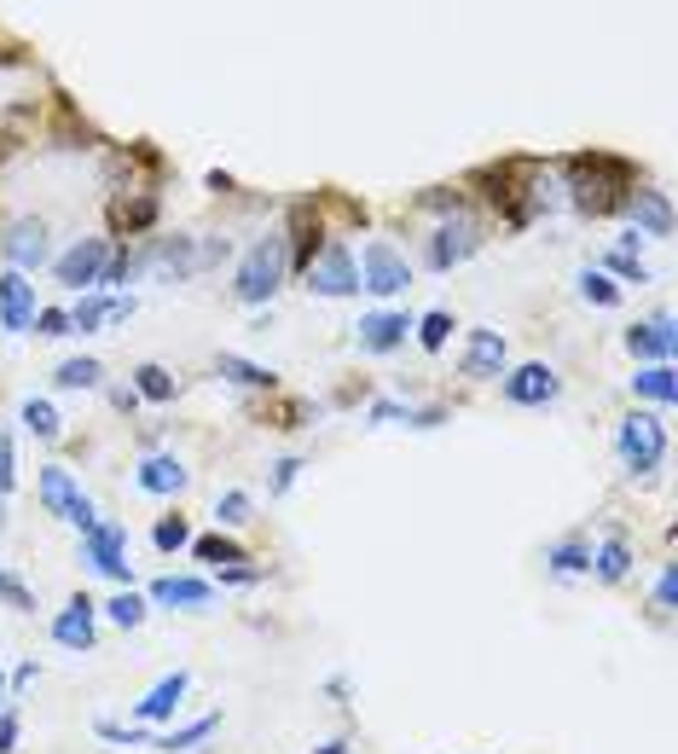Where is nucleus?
I'll list each match as a JSON object with an SVG mask.
<instances>
[{"label": "nucleus", "mask_w": 678, "mask_h": 754, "mask_svg": "<svg viewBox=\"0 0 678 754\" xmlns=\"http://www.w3.org/2000/svg\"><path fill=\"white\" fill-rule=\"evenodd\" d=\"M284 273H291V238L284 233H267V238H256L250 250H244V261H238V302H250V308H261V302H273L279 296V284H284Z\"/></svg>", "instance_id": "obj_1"}, {"label": "nucleus", "mask_w": 678, "mask_h": 754, "mask_svg": "<svg viewBox=\"0 0 678 754\" xmlns=\"http://www.w3.org/2000/svg\"><path fill=\"white\" fill-rule=\"evenodd\" d=\"M614 453H621L626 476H655L667 459V424L649 418V413H632L621 418V430H614Z\"/></svg>", "instance_id": "obj_2"}, {"label": "nucleus", "mask_w": 678, "mask_h": 754, "mask_svg": "<svg viewBox=\"0 0 678 754\" xmlns=\"http://www.w3.org/2000/svg\"><path fill=\"white\" fill-rule=\"evenodd\" d=\"M568 175H574V198H580V210L603 215V210H614V192H621L626 180H632V162L591 151V157H574Z\"/></svg>", "instance_id": "obj_3"}, {"label": "nucleus", "mask_w": 678, "mask_h": 754, "mask_svg": "<svg viewBox=\"0 0 678 754\" xmlns=\"http://www.w3.org/2000/svg\"><path fill=\"white\" fill-rule=\"evenodd\" d=\"M35 494H41V505H47V517H58V522H70V528H88L99 522V511H93V499L81 494V482L65 471V464H41V476H35Z\"/></svg>", "instance_id": "obj_4"}, {"label": "nucleus", "mask_w": 678, "mask_h": 754, "mask_svg": "<svg viewBox=\"0 0 678 754\" xmlns=\"http://www.w3.org/2000/svg\"><path fill=\"white\" fill-rule=\"evenodd\" d=\"M81 563H88V569H99V575H105V581H116V586H134V563H128V528L99 517V522L88 528V534H81Z\"/></svg>", "instance_id": "obj_5"}, {"label": "nucleus", "mask_w": 678, "mask_h": 754, "mask_svg": "<svg viewBox=\"0 0 678 754\" xmlns=\"http://www.w3.org/2000/svg\"><path fill=\"white\" fill-rule=\"evenodd\" d=\"M354 268H360V291H372V296H400L406 284H413V268H406V256H400L388 238L365 244Z\"/></svg>", "instance_id": "obj_6"}, {"label": "nucleus", "mask_w": 678, "mask_h": 754, "mask_svg": "<svg viewBox=\"0 0 678 754\" xmlns=\"http://www.w3.org/2000/svg\"><path fill=\"white\" fill-rule=\"evenodd\" d=\"M307 291L314 296H354L360 291V268H354V256H348V244L342 238H325V250L307 261Z\"/></svg>", "instance_id": "obj_7"}, {"label": "nucleus", "mask_w": 678, "mask_h": 754, "mask_svg": "<svg viewBox=\"0 0 678 754\" xmlns=\"http://www.w3.org/2000/svg\"><path fill=\"white\" fill-rule=\"evenodd\" d=\"M105 261H111V238H76L70 250L53 261V273H58V284H70V291H99Z\"/></svg>", "instance_id": "obj_8"}, {"label": "nucleus", "mask_w": 678, "mask_h": 754, "mask_svg": "<svg viewBox=\"0 0 678 754\" xmlns=\"http://www.w3.org/2000/svg\"><path fill=\"white\" fill-rule=\"evenodd\" d=\"M499 390H505L510 406H545V401H557L563 378L551 372L545 360H528V365H510V372L499 378Z\"/></svg>", "instance_id": "obj_9"}, {"label": "nucleus", "mask_w": 678, "mask_h": 754, "mask_svg": "<svg viewBox=\"0 0 678 754\" xmlns=\"http://www.w3.org/2000/svg\"><path fill=\"white\" fill-rule=\"evenodd\" d=\"M93 621H99V604H93L88 593H76V598L53 616V644H58V650H76V656H88L93 639H99Z\"/></svg>", "instance_id": "obj_10"}, {"label": "nucleus", "mask_w": 678, "mask_h": 754, "mask_svg": "<svg viewBox=\"0 0 678 754\" xmlns=\"http://www.w3.org/2000/svg\"><path fill=\"white\" fill-rule=\"evenodd\" d=\"M187 690H192V674L187 667H174V674H162L146 697L134 702V725H169L180 714V702H187Z\"/></svg>", "instance_id": "obj_11"}, {"label": "nucleus", "mask_w": 678, "mask_h": 754, "mask_svg": "<svg viewBox=\"0 0 678 754\" xmlns=\"http://www.w3.org/2000/svg\"><path fill=\"white\" fill-rule=\"evenodd\" d=\"M128 319H134V296H111V291H88L70 308L76 337H93V331H105V325H128Z\"/></svg>", "instance_id": "obj_12"}, {"label": "nucleus", "mask_w": 678, "mask_h": 754, "mask_svg": "<svg viewBox=\"0 0 678 754\" xmlns=\"http://www.w3.org/2000/svg\"><path fill=\"white\" fill-rule=\"evenodd\" d=\"M505 360H510V349H505V331H493V325H476V331L464 337V378H505Z\"/></svg>", "instance_id": "obj_13"}, {"label": "nucleus", "mask_w": 678, "mask_h": 754, "mask_svg": "<svg viewBox=\"0 0 678 754\" xmlns=\"http://www.w3.org/2000/svg\"><path fill=\"white\" fill-rule=\"evenodd\" d=\"M476 250H482V233L470 227V221H452V227H441L436 238H429L423 261H429V268H436V273H452V268H459V261H470Z\"/></svg>", "instance_id": "obj_14"}, {"label": "nucleus", "mask_w": 678, "mask_h": 754, "mask_svg": "<svg viewBox=\"0 0 678 754\" xmlns=\"http://www.w3.org/2000/svg\"><path fill=\"white\" fill-rule=\"evenodd\" d=\"M0 250H7V261L18 273H35V268H47V227L41 221H12L7 238H0Z\"/></svg>", "instance_id": "obj_15"}, {"label": "nucleus", "mask_w": 678, "mask_h": 754, "mask_svg": "<svg viewBox=\"0 0 678 754\" xmlns=\"http://www.w3.org/2000/svg\"><path fill=\"white\" fill-rule=\"evenodd\" d=\"M151 604L157 609H210L215 604V581H203V575H162V581H151Z\"/></svg>", "instance_id": "obj_16"}, {"label": "nucleus", "mask_w": 678, "mask_h": 754, "mask_svg": "<svg viewBox=\"0 0 678 754\" xmlns=\"http://www.w3.org/2000/svg\"><path fill=\"white\" fill-rule=\"evenodd\" d=\"M0 325H7V331H30L35 325V284L18 268L0 273Z\"/></svg>", "instance_id": "obj_17"}, {"label": "nucleus", "mask_w": 678, "mask_h": 754, "mask_svg": "<svg viewBox=\"0 0 678 754\" xmlns=\"http://www.w3.org/2000/svg\"><path fill=\"white\" fill-rule=\"evenodd\" d=\"M626 349L639 355V360L673 365V355H678V331H673V314H655V319H644V325H632V331H626Z\"/></svg>", "instance_id": "obj_18"}, {"label": "nucleus", "mask_w": 678, "mask_h": 754, "mask_svg": "<svg viewBox=\"0 0 678 754\" xmlns=\"http://www.w3.org/2000/svg\"><path fill=\"white\" fill-rule=\"evenodd\" d=\"M406 331H413V314H365L354 325V337H360L365 355H395L400 342H406Z\"/></svg>", "instance_id": "obj_19"}, {"label": "nucleus", "mask_w": 678, "mask_h": 754, "mask_svg": "<svg viewBox=\"0 0 678 754\" xmlns=\"http://www.w3.org/2000/svg\"><path fill=\"white\" fill-rule=\"evenodd\" d=\"M626 215H632V233L639 238H667L673 233V203L667 192H639L626 203Z\"/></svg>", "instance_id": "obj_20"}, {"label": "nucleus", "mask_w": 678, "mask_h": 754, "mask_svg": "<svg viewBox=\"0 0 678 754\" xmlns=\"http://www.w3.org/2000/svg\"><path fill=\"white\" fill-rule=\"evenodd\" d=\"M139 487H146V494H180V487H187L192 476H187V464L180 459H169V453H151L146 464H139V476H134Z\"/></svg>", "instance_id": "obj_21"}, {"label": "nucleus", "mask_w": 678, "mask_h": 754, "mask_svg": "<svg viewBox=\"0 0 678 754\" xmlns=\"http://www.w3.org/2000/svg\"><path fill=\"white\" fill-rule=\"evenodd\" d=\"M215 731H221V714H197V720L169 725L162 738H151V749H162V754H187V749H197V743H210Z\"/></svg>", "instance_id": "obj_22"}, {"label": "nucleus", "mask_w": 678, "mask_h": 754, "mask_svg": "<svg viewBox=\"0 0 678 754\" xmlns=\"http://www.w3.org/2000/svg\"><path fill=\"white\" fill-rule=\"evenodd\" d=\"M591 575H598L603 586H621V581L632 575V545H626V534H609L598 552H591Z\"/></svg>", "instance_id": "obj_23"}, {"label": "nucleus", "mask_w": 678, "mask_h": 754, "mask_svg": "<svg viewBox=\"0 0 678 754\" xmlns=\"http://www.w3.org/2000/svg\"><path fill=\"white\" fill-rule=\"evenodd\" d=\"M291 227H296V250H291V261H296V268L307 273V261H314V256L325 250V227H319V215L307 210V203H296Z\"/></svg>", "instance_id": "obj_24"}, {"label": "nucleus", "mask_w": 678, "mask_h": 754, "mask_svg": "<svg viewBox=\"0 0 678 754\" xmlns=\"http://www.w3.org/2000/svg\"><path fill=\"white\" fill-rule=\"evenodd\" d=\"M545 563H551V575L557 581H568V575H591V545L580 540V534H568V540H557L545 552Z\"/></svg>", "instance_id": "obj_25"}, {"label": "nucleus", "mask_w": 678, "mask_h": 754, "mask_svg": "<svg viewBox=\"0 0 678 754\" xmlns=\"http://www.w3.org/2000/svg\"><path fill=\"white\" fill-rule=\"evenodd\" d=\"M215 372H221V378H233L238 390H273V383H279L273 365H256V360H244V355H221V360H215Z\"/></svg>", "instance_id": "obj_26"}, {"label": "nucleus", "mask_w": 678, "mask_h": 754, "mask_svg": "<svg viewBox=\"0 0 678 754\" xmlns=\"http://www.w3.org/2000/svg\"><path fill=\"white\" fill-rule=\"evenodd\" d=\"M632 395L673 406V401H678V372H673V365H644V372L632 378Z\"/></svg>", "instance_id": "obj_27"}, {"label": "nucleus", "mask_w": 678, "mask_h": 754, "mask_svg": "<svg viewBox=\"0 0 678 754\" xmlns=\"http://www.w3.org/2000/svg\"><path fill=\"white\" fill-rule=\"evenodd\" d=\"M53 383L58 390H99V383H105V365H99L93 355H76V360H65L53 372Z\"/></svg>", "instance_id": "obj_28"}, {"label": "nucleus", "mask_w": 678, "mask_h": 754, "mask_svg": "<svg viewBox=\"0 0 678 754\" xmlns=\"http://www.w3.org/2000/svg\"><path fill=\"white\" fill-rule=\"evenodd\" d=\"M134 395L139 401H174V372H169V365H157V360H146V365H139V372H134Z\"/></svg>", "instance_id": "obj_29"}, {"label": "nucleus", "mask_w": 678, "mask_h": 754, "mask_svg": "<svg viewBox=\"0 0 678 754\" xmlns=\"http://www.w3.org/2000/svg\"><path fill=\"white\" fill-rule=\"evenodd\" d=\"M192 558H197V563H210V569L250 563V558H244V545H238V540H226V534H203V540H192Z\"/></svg>", "instance_id": "obj_30"}, {"label": "nucleus", "mask_w": 678, "mask_h": 754, "mask_svg": "<svg viewBox=\"0 0 678 754\" xmlns=\"http://www.w3.org/2000/svg\"><path fill=\"white\" fill-rule=\"evenodd\" d=\"M24 430L30 436H41V441H58V430H65V418L53 413V401H24Z\"/></svg>", "instance_id": "obj_31"}, {"label": "nucleus", "mask_w": 678, "mask_h": 754, "mask_svg": "<svg viewBox=\"0 0 678 754\" xmlns=\"http://www.w3.org/2000/svg\"><path fill=\"white\" fill-rule=\"evenodd\" d=\"M93 731H99V743H116V749H151V731L134 725V720L128 725H122V720H99Z\"/></svg>", "instance_id": "obj_32"}, {"label": "nucleus", "mask_w": 678, "mask_h": 754, "mask_svg": "<svg viewBox=\"0 0 678 754\" xmlns=\"http://www.w3.org/2000/svg\"><path fill=\"white\" fill-rule=\"evenodd\" d=\"M146 609H151V604H146V598H139V593H134V586H122V593H116V598L105 604V616H111L116 627H139V621H146Z\"/></svg>", "instance_id": "obj_33"}, {"label": "nucleus", "mask_w": 678, "mask_h": 754, "mask_svg": "<svg viewBox=\"0 0 678 754\" xmlns=\"http://www.w3.org/2000/svg\"><path fill=\"white\" fill-rule=\"evenodd\" d=\"M580 296L598 302V308H614V302H621V284H614L603 268H586V273H580Z\"/></svg>", "instance_id": "obj_34"}, {"label": "nucleus", "mask_w": 678, "mask_h": 754, "mask_svg": "<svg viewBox=\"0 0 678 754\" xmlns=\"http://www.w3.org/2000/svg\"><path fill=\"white\" fill-rule=\"evenodd\" d=\"M413 331H418V342H423V349L429 355H441L447 349V337H452V314H423V319H413Z\"/></svg>", "instance_id": "obj_35"}, {"label": "nucleus", "mask_w": 678, "mask_h": 754, "mask_svg": "<svg viewBox=\"0 0 678 754\" xmlns=\"http://www.w3.org/2000/svg\"><path fill=\"white\" fill-rule=\"evenodd\" d=\"M116 221H122L128 233H146L151 221H157V198H122V203H116Z\"/></svg>", "instance_id": "obj_36"}, {"label": "nucleus", "mask_w": 678, "mask_h": 754, "mask_svg": "<svg viewBox=\"0 0 678 754\" xmlns=\"http://www.w3.org/2000/svg\"><path fill=\"white\" fill-rule=\"evenodd\" d=\"M151 545H157V552H180V545H192V528H187V517H157V528H151Z\"/></svg>", "instance_id": "obj_37"}, {"label": "nucleus", "mask_w": 678, "mask_h": 754, "mask_svg": "<svg viewBox=\"0 0 678 754\" xmlns=\"http://www.w3.org/2000/svg\"><path fill=\"white\" fill-rule=\"evenodd\" d=\"M169 273H197V256H192V238H174V244H157L151 250Z\"/></svg>", "instance_id": "obj_38"}, {"label": "nucleus", "mask_w": 678, "mask_h": 754, "mask_svg": "<svg viewBox=\"0 0 678 754\" xmlns=\"http://www.w3.org/2000/svg\"><path fill=\"white\" fill-rule=\"evenodd\" d=\"M603 273H609V279H621V284H644V279H649V273H644V261L632 256V250H609V256H603Z\"/></svg>", "instance_id": "obj_39"}, {"label": "nucleus", "mask_w": 678, "mask_h": 754, "mask_svg": "<svg viewBox=\"0 0 678 754\" xmlns=\"http://www.w3.org/2000/svg\"><path fill=\"white\" fill-rule=\"evenodd\" d=\"M215 522H221V528L250 522V494H244V487H233V494H221V499H215Z\"/></svg>", "instance_id": "obj_40"}, {"label": "nucleus", "mask_w": 678, "mask_h": 754, "mask_svg": "<svg viewBox=\"0 0 678 754\" xmlns=\"http://www.w3.org/2000/svg\"><path fill=\"white\" fill-rule=\"evenodd\" d=\"M35 337H76V325H70V308H35V325H30Z\"/></svg>", "instance_id": "obj_41"}, {"label": "nucleus", "mask_w": 678, "mask_h": 754, "mask_svg": "<svg viewBox=\"0 0 678 754\" xmlns=\"http://www.w3.org/2000/svg\"><path fill=\"white\" fill-rule=\"evenodd\" d=\"M0 604L18 609V616H30V609H35V593H30V586L18 581V575H0Z\"/></svg>", "instance_id": "obj_42"}, {"label": "nucleus", "mask_w": 678, "mask_h": 754, "mask_svg": "<svg viewBox=\"0 0 678 754\" xmlns=\"http://www.w3.org/2000/svg\"><path fill=\"white\" fill-rule=\"evenodd\" d=\"M673 598H678V575H673V563H662V575H655V616H673Z\"/></svg>", "instance_id": "obj_43"}, {"label": "nucleus", "mask_w": 678, "mask_h": 754, "mask_svg": "<svg viewBox=\"0 0 678 754\" xmlns=\"http://www.w3.org/2000/svg\"><path fill=\"white\" fill-rule=\"evenodd\" d=\"M256 581H261L256 563H226V569H215V586H256Z\"/></svg>", "instance_id": "obj_44"}, {"label": "nucleus", "mask_w": 678, "mask_h": 754, "mask_svg": "<svg viewBox=\"0 0 678 754\" xmlns=\"http://www.w3.org/2000/svg\"><path fill=\"white\" fill-rule=\"evenodd\" d=\"M18 738H24V720H18V708L7 702V708H0V754H12Z\"/></svg>", "instance_id": "obj_45"}, {"label": "nucleus", "mask_w": 678, "mask_h": 754, "mask_svg": "<svg viewBox=\"0 0 678 754\" xmlns=\"http://www.w3.org/2000/svg\"><path fill=\"white\" fill-rule=\"evenodd\" d=\"M296 471H302V459H279V464H273V482H267V494H273V499H279V494H291Z\"/></svg>", "instance_id": "obj_46"}, {"label": "nucleus", "mask_w": 678, "mask_h": 754, "mask_svg": "<svg viewBox=\"0 0 678 754\" xmlns=\"http://www.w3.org/2000/svg\"><path fill=\"white\" fill-rule=\"evenodd\" d=\"M12 482H18V464H12V436L0 430V494H12Z\"/></svg>", "instance_id": "obj_47"}, {"label": "nucleus", "mask_w": 678, "mask_h": 754, "mask_svg": "<svg viewBox=\"0 0 678 754\" xmlns=\"http://www.w3.org/2000/svg\"><path fill=\"white\" fill-rule=\"evenodd\" d=\"M400 418L413 424V406H400V401H377L372 406V424H400Z\"/></svg>", "instance_id": "obj_48"}, {"label": "nucleus", "mask_w": 678, "mask_h": 754, "mask_svg": "<svg viewBox=\"0 0 678 754\" xmlns=\"http://www.w3.org/2000/svg\"><path fill=\"white\" fill-rule=\"evenodd\" d=\"M30 679H35V662H18V667H12V679H7V690H24Z\"/></svg>", "instance_id": "obj_49"}, {"label": "nucleus", "mask_w": 678, "mask_h": 754, "mask_svg": "<svg viewBox=\"0 0 678 754\" xmlns=\"http://www.w3.org/2000/svg\"><path fill=\"white\" fill-rule=\"evenodd\" d=\"M325 690H331V697H337V702H348V697H354V685H348L342 674H331V679H325Z\"/></svg>", "instance_id": "obj_50"}, {"label": "nucleus", "mask_w": 678, "mask_h": 754, "mask_svg": "<svg viewBox=\"0 0 678 754\" xmlns=\"http://www.w3.org/2000/svg\"><path fill=\"white\" fill-rule=\"evenodd\" d=\"M111 401H116V413H134V406H139L134 390H111Z\"/></svg>", "instance_id": "obj_51"}, {"label": "nucleus", "mask_w": 678, "mask_h": 754, "mask_svg": "<svg viewBox=\"0 0 678 754\" xmlns=\"http://www.w3.org/2000/svg\"><path fill=\"white\" fill-rule=\"evenodd\" d=\"M314 754H354V749H348V743H319Z\"/></svg>", "instance_id": "obj_52"}, {"label": "nucleus", "mask_w": 678, "mask_h": 754, "mask_svg": "<svg viewBox=\"0 0 678 754\" xmlns=\"http://www.w3.org/2000/svg\"><path fill=\"white\" fill-rule=\"evenodd\" d=\"M0 708H7V674H0Z\"/></svg>", "instance_id": "obj_53"}, {"label": "nucleus", "mask_w": 678, "mask_h": 754, "mask_svg": "<svg viewBox=\"0 0 678 754\" xmlns=\"http://www.w3.org/2000/svg\"><path fill=\"white\" fill-rule=\"evenodd\" d=\"M0 575H7V569H0Z\"/></svg>", "instance_id": "obj_54"}, {"label": "nucleus", "mask_w": 678, "mask_h": 754, "mask_svg": "<svg viewBox=\"0 0 678 754\" xmlns=\"http://www.w3.org/2000/svg\"><path fill=\"white\" fill-rule=\"evenodd\" d=\"M0 522H7V517H0Z\"/></svg>", "instance_id": "obj_55"}]
</instances>
